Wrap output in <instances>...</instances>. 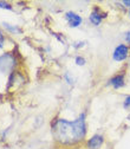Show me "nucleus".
Masks as SVG:
<instances>
[{
    "label": "nucleus",
    "mask_w": 130,
    "mask_h": 149,
    "mask_svg": "<svg viewBox=\"0 0 130 149\" xmlns=\"http://www.w3.org/2000/svg\"><path fill=\"white\" fill-rule=\"evenodd\" d=\"M52 134L54 140L64 146H71L81 142L86 134L85 114H82L76 121L58 120L52 125Z\"/></svg>",
    "instance_id": "obj_1"
},
{
    "label": "nucleus",
    "mask_w": 130,
    "mask_h": 149,
    "mask_svg": "<svg viewBox=\"0 0 130 149\" xmlns=\"http://www.w3.org/2000/svg\"><path fill=\"white\" fill-rule=\"evenodd\" d=\"M125 40H127V43H129L130 44V31L127 33V36H125Z\"/></svg>",
    "instance_id": "obj_13"
},
{
    "label": "nucleus",
    "mask_w": 130,
    "mask_h": 149,
    "mask_svg": "<svg viewBox=\"0 0 130 149\" xmlns=\"http://www.w3.org/2000/svg\"><path fill=\"white\" fill-rule=\"evenodd\" d=\"M76 63H77V65H84L85 64V59L82 58V57H77L76 58Z\"/></svg>",
    "instance_id": "obj_10"
},
{
    "label": "nucleus",
    "mask_w": 130,
    "mask_h": 149,
    "mask_svg": "<svg viewBox=\"0 0 130 149\" xmlns=\"http://www.w3.org/2000/svg\"><path fill=\"white\" fill-rule=\"evenodd\" d=\"M4 42H5V37H4L3 32L0 31V47H3V45H4Z\"/></svg>",
    "instance_id": "obj_11"
},
{
    "label": "nucleus",
    "mask_w": 130,
    "mask_h": 149,
    "mask_svg": "<svg viewBox=\"0 0 130 149\" xmlns=\"http://www.w3.org/2000/svg\"><path fill=\"white\" fill-rule=\"evenodd\" d=\"M110 84L113 85L115 89H118V88H122L124 85V76L121 73V74H116L113 78H110Z\"/></svg>",
    "instance_id": "obj_6"
},
{
    "label": "nucleus",
    "mask_w": 130,
    "mask_h": 149,
    "mask_svg": "<svg viewBox=\"0 0 130 149\" xmlns=\"http://www.w3.org/2000/svg\"><path fill=\"white\" fill-rule=\"evenodd\" d=\"M0 7L5 10H12V6L8 3H4V1H0Z\"/></svg>",
    "instance_id": "obj_9"
},
{
    "label": "nucleus",
    "mask_w": 130,
    "mask_h": 149,
    "mask_svg": "<svg viewBox=\"0 0 130 149\" xmlns=\"http://www.w3.org/2000/svg\"><path fill=\"white\" fill-rule=\"evenodd\" d=\"M123 4H124V5H127V6H129V7H130V0H125V1H123Z\"/></svg>",
    "instance_id": "obj_14"
},
{
    "label": "nucleus",
    "mask_w": 130,
    "mask_h": 149,
    "mask_svg": "<svg viewBox=\"0 0 130 149\" xmlns=\"http://www.w3.org/2000/svg\"><path fill=\"white\" fill-rule=\"evenodd\" d=\"M128 53H129L128 46H125V45H118L115 49V51H114V56H113V57H114V59L116 62H122V61H124L128 57Z\"/></svg>",
    "instance_id": "obj_3"
},
{
    "label": "nucleus",
    "mask_w": 130,
    "mask_h": 149,
    "mask_svg": "<svg viewBox=\"0 0 130 149\" xmlns=\"http://www.w3.org/2000/svg\"><path fill=\"white\" fill-rule=\"evenodd\" d=\"M4 26H5L7 30L12 31V32H18V33H20V32H22V31H20V29H18L17 26H14V27H13V26H10L8 24H4Z\"/></svg>",
    "instance_id": "obj_8"
},
{
    "label": "nucleus",
    "mask_w": 130,
    "mask_h": 149,
    "mask_svg": "<svg viewBox=\"0 0 130 149\" xmlns=\"http://www.w3.org/2000/svg\"><path fill=\"white\" fill-rule=\"evenodd\" d=\"M17 64L15 57L11 53H5L0 56V71L1 72H8L11 71Z\"/></svg>",
    "instance_id": "obj_2"
},
{
    "label": "nucleus",
    "mask_w": 130,
    "mask_h": 149,
    "mask_svg": "<svg viewBox=\"0 0 130 149\" xmlns=\"http://www.w3.org/2000/svg\"><path fill=\"white\" fill-rule=\"evenodd\" d=\"M124 107H125V108H130V96L125 98V101H124Z\"/></svg>",
    "instance_id": "obj_12"
},
{
    "label": "nucleus",
    "mask_w": 130,
    "mask_h": 149,
    "mask_svg": "<svg viewBox=\"0 0 130 149\" xmlns=\"http://www.w3.org/2000/svg\"><path fill=\"white\" fill-rule=\"evenodd\" d=\"M89 19H90V22L94 24L95 26H98V25L101 24V22H102V15H101V13H98V12L95 10L94 12L90 14Z\"/></svg>",
    "instance_id": "obj_7"
},
{
    "label": "nucleus",
    "mask_w": 130,
    "mask_h": 149,
    "mask_svg": "<svg viewBox=\"0 0 130 149\" xmlns=\"http://www.w3.org/2000/svg\"><path fill=\"white\" fill-rule=\"evenodd\" d=\"M65 18H66V20L71 27H77L82 24V18L73 12H67L65 14Z\"/></svg>",
    "instance_id": "obj_4"
},
{
    "label": "nucleus",
    "mask_w": 130,
    "mask_h": 149,
    "mask_svg": "<svg viewBox=\"0 0 130 149\" xmlns=\"http://www.w3.org/2000/svg\"><path fill=\"white\" fill-rule=\"evenodd\" d=\"M103 136L102 135H94L88 141V148L89 149H98L103 144Z\"/></svg>",
    "instance_id": "obj_5"
}]
</instances>
